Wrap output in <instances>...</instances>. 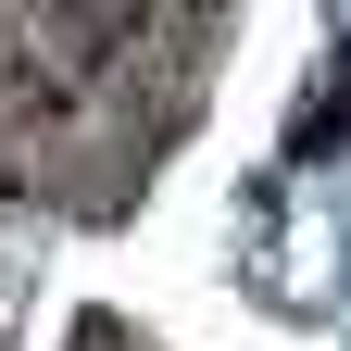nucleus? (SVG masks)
<instances>
[{
	"mask_svg": "<svg viewBox=\"0 0 351 351\" xmlns=\"http://www.w3.org/2000/svg\"><path fill=\"white\" fill-rule=\"evenodd\" d=\"M63 13H75L88 38H125V25H138V13H151V0H63Z\"/></svg>",
	"mask_w": 351,
	"mask_h": 351,
	"instance_id": "obj_1",
	"label": "nucleus"
}]
</instances>
